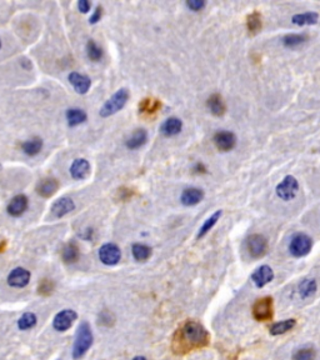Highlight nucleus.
<instances>
[{
  "label": "nucleus",
  "mask_w": 320,
  "mask_h": 360,
  "mask_svg": "<svg viewBox=\"0 0 320 360\" xmlns=\"http://www.w3.org/2000/svg\"><path fill=\"white\" fill-rule=\"evenodd\" d=\"M194 172H195V173H202V174H203V173L207 172V168H205L204 165H203L202 163H198V164L194 167Z\"/></svg>",
  "instance_id": "nucleus-40"
},
{
  "label": "nucleus",
  "mask_w": 320,
  "mask_h": 360,
  "mask_svg": "<svg viewBox=\"0 0 320 360\" xmlns=\"http://www.w3.org/2000/svg\"><path fill=\"white\" fill-rule=\"evenodd\" d=\"M298 190H299L298 180L293 175H288L276 186V195L283 199L284 202H288V200L294 199L298 194Z\"/></svg>",
  "instance_id": "nucleus-5"
},
{
  "label": "nucleus",
  "mask_w": 320,
  "mask_h": 360,
  "mask_svg": "<svg viewBox=\"0 0 320 360\" xmlns=\"http://www.w3.org/2000/svg\"><path fill=\"white\" fill-rule=\"evenodd\" d=\"M220 216H221V212L220 210H218V212L214 213L210 218H208L207 220H205V223L202 225V228L199 229V233H198V238L200 239V238L205 237V235H207L208 233L213 229V226L218 223V220Z\"/></svg>",
  "instance_id": "nucleus-31"
},
{
  "label": "nucleus",
  "mask_w": 320,
  "mask_h": 360,
  "mask_svg": "<svg viewBox=\"0 0 320 360\" xmlns=\"http://www.w3.org/2000/svg\"><path fill=\"white\" fill-rule=\"evenodd\" d=\"M294 326H295L294 319H286V320L279 321V323L274 324V325L270 328V334L272 335L284 334V333L289 332V330L293 329Z\"/></svg>",
  "instance_id": "nucleus-30"
},
{
  "label": "nucleus",
  "mask_w": 320,
  "mask_h": 360,
  "mask_svg": "<svg viewBox=\"0 0 320 360\" xmlns=\"http://www.w3.org/2000/svg\"><path fill=\"white\" fill-rule=\"evenodd\" d=\"M75 209V203L73 202L72 198L64 197L60 199L56 200L51 207V212L55 218H63V216L68 215L69 213H72Z\"/></svg>",
  "instance_id": "nucleus-14"
},
{
  "label": "nucleus",
  "mask_w": 320,
  "mask_h": 360,
  "mask_svg": "<svg viewBox=\"0 0 320 360\" xmlns=\"http://www.w3.org/2000/svg\"><path fill=\"white\" fill-rule=\"evenodd\" d=\"M214 143L221 151H229L237 144V138L232 132H218L214 135Z\"/></svg>",
  "instance_id": "nucleus-13"
},
{
  "label": "nucleus",
  "mask_w": 320,
  "mask_h": 360,
  "mask_svg": "<svg viewBox=\"0 0 320 360\" xmlns=\"http://www.w3.org/2000/svg\"><path fill=\"white\" fill-rule=\"evenodd\" d=\"M295 25H313L318 21V14L316 13H303V14L294 15L292 19Z\"/></svg>",
  "instance_id": "nucleus-26"
},
{
  "label": "nucleus",
  "mask_w": 320,
  "mask_h": 360,
  "mask_svg": "<svg viewBox=\"0 0 320 360\" xmlns=\"http://www.w3.org/2000/svg\"><path fill=\"white\" fill-rule=\"evenodd\" d=\"M204 198V191L199 188H186L184 189L180 195L181 204L185 207H194L199 204Z\"/></svg>",
  "instance_id": "nucleus-17"
},
{
  "label": "nucleus",
  "mask_w": 320,
  "mask_h": 360,
  "mask_svg": "<svg viewBox=\"0 0 320 360\" xmlns=\"http://www.w3.org/2000/svg\"><path fill=\"white\" fill-rule=\"evenodd\" d=\"M77 318H78V314L72 309H65L59 311L53 320L54 329L58 330V332H67L68 329L72 328L73 324H74V321L77 320Z\"/></svg>",
  "instance_id": "nucleus-9"
},
{
  "label": "nucleus",
  "mask_w": 320,
  "mask_h": 360,
  "mask_svg": "<svg viewBox=\"0 0 320 360\" xmlns=\"http://www.w3.org/2000/svg\"><path fill=\"white\" fill-rule=\"evenodd\" d=\"M246 246H248L249 254L253 258H262L267 254L268 242L263 235L253 234L246 240Z\"/></svg>",
  "instance_id": "nucleus-8"
},
{
  "label": "nucleus",
  "mask_w": 320,
  "mask_h": 360,
  "mask_svg": "<svg viewBox=\"0 0 320 360\" xmlns=\"http://www.w3.org/2000/svg\"><path fill=\"white\" fill-rule=\"evenodd\" d=\"M86 119H88V115L80 108H72V109H68L67 112V121L69 124V126H78L80 124L85 123Z\"/></svg>",
  "instance_id": "nucleus-23"
},
{
  "label": "nucleus",
  "mask_w": 320,
  "mask_h": 360,
  "mask_svg": "<svg viewBox=\"0 0 320 360\" xmlns=\"http://www.w3.org/2000/svg\"><path fill=\"white\" fill-rule=\"evenodd\" d=\"M316 291V281L314 279H304V280L300 283L299 285V294L300 297L304 298H310L315 294Z\"/></svg>",
  "instance_id": "nucleus-27"
},
{
  "label": "nucleus",
  "mask_w": 320,
  "mask_h": 360,
  "mask_svg": "<svg viewBox=\"0 0 320 360\" xmlns=\"http://www.w3.org/2000/svg\"><path fill=\"white\" fill-rule=\"evenodd\" d=\"M54 290V283L50 280V279H44V280L40 283L39 285V293L43 295H49L50 293H53Z\"/></svg>",
  "instance_id": "nucleus-36"
},
{
  "label": "nucleus",
  "mask_w": 320,
  "mask_h": 360,
  "mask_svg": "<svg viewBox=\"0 0 320 360\" xmlns=\"http://www.w3.org/2000/svg\"><path fill=\"white\" fill-rule=\"evenodd\" d=\"M246 25H248V30L251 34H255L262 29V17L259 13L254 12L253 14H250L246 20Z\"/></svg>",
  "instance_id": "nucleus-33"
},
{
  "label": "nucleus",
  "mask_w": 320,
  "mask_h": 360,
  "mask_svg": "<svg viewBox=\"0 0 320 360\" xmlns=\"http://www.w3.org/2000/svg\"><path fill=\"white\" fill-rule=\"evenodd\" d=\"M133 360H146V359L144 358V356H135V358Z\"/></svg>",
  "instance_id": "nucleus-42"
},
{
  "label": "nucleus",
  "mask_w": 320,
  "mask_h": 360,
  "mask_svg": "<svg viewBox=\"0 0 320 360\" xmlns=\"http://www.w3.org/2000/svg\"><path fill=\"white\" fill-rule=\"evenodd\" d=\"M99 259L103 264L109 267L116 265L121 259L120 248L114 243H107L99 249Z\"/></svg>",
  "instance_id": "nucleus-6"
},
{
  "label": "nucleus",
  "mask_w": 320,
  "mask_h": 360,
  "mask_svg": "<svg viewBox=\"0 0 320 360\" xmlns=\"http://www.w3.org/2000/svg\"><path fill=\"white\" fill-rule=\"evenodd\" d=\"M89 173H90V164L84 158L75 159L73 161L72 167H70V175L75 180L85 179L89 175Z\"/></svg>",
  "instance_id": "nucleus-16"
},
{
  "label": "nucleus",
  "mask_w": 320,
  "mask_h": 360,
  "mask_svg": "<svg viewBox=\"0 0 320 360\" xmlns=\"http://www.w3.org/2000/svg\"><path fill=\"white\" fill-rule=\"evenodd\" d=\"M68 80L72 84V86L74 88V90L77 91L78 94H86L89 91L91 86V79L88 77V75L80 74L78 72H73L70 73L69 77H68Z\"/></svg>",
  "instance_id": "nucleus-11"
},
{
  "label": "nucleus",
  "mask_w": 320,
  "mask_h": 360,
  "mask_svg": "<svg viewBox=\"0 0 320 360\" xmlns=\"http://www.w3.org/2000/svg\"><path fill=\"white\" fill-rule=\"evenodd\" d=\"M86 54H88V58L91 61H100L104 56V51L93 40H89L88 44H86Z\"/></svg>",
  "instance_id": "nucleus-29"
},
{
  "label": "nucleus",
  "mask_w": 320,
  "mask_h": 360,
  "mask_svg": "<svg viewBox=\"0 0 320 360\" xmlns=\"http://www.w3.org/2000/svg\"><path fill=\"white\" fill-rule=\"evenodd\" d=\"M37 325V315L34 313H25L18 320V328L20 330H29Z\"/></svg>",
  "instance_id": "nucleus-32"
},
{
  "label": "nucleus",
  "mask_w": 320,
  "mask_h": 360,
  "mask_svg": "<svg viewBox=\"0 0 320 360\" xmlns=\"http://www.w3.org/2000/svg\"><path fill=\"white\" fill-rule=\"evenodd\" d=\"M160 108V102L158 99H143L139 105V112L142 114H154Z\"/></svg>",
  "instance_id": "nucleus-28"
},
{
  "label": "nucleus",
  "mask_w": 320,
  "mask_h": 360,
  "mask_svg": "<svg viewBox=\"0 0 320 360\" xmlns=\"http://www.w3.org/2000/svg\"><path fill=\"white\" fill-rule=\"evenodd\" d=\"M0 49H2V40H0Z\"/></svg>",
  "instance_id": "nucleus-43"
},
{
  "label": "nucleus",
  "mask_w": 320,
  "mask_h": 360,
  "mask_svg": "<svg viewBox=\"0 0 320 360\" xmlns=\"http://www.w3.org/2000/svg\"><path fill=\"white\" fill-rule=\"evenodd\" d=\"M146 140H148V133L144 129H137L132 135L126 139L125 145L130 150H137V149L142 148L145 145Z\"/></svg>",
  "instance_id": "nucleus-20"
},
{
  "label": "nucleus",
  "mask_w": 320,
  "mask_h": 360,
  "mask_svg": "<svg viewBox=\"0 0 320 360\" xmlns=\"http://www.w3.org/2000/svg\"><path fill=\"white\" fill-rule=\"evenodd\" d=\"M132 254L133 258L137 261H145L150 258L151 248L149 245L137 243V244H133L132 246Z\"/></svg>",
  "instance_id": "nucleus-24"
},
{
  "label": "nucleus",
  "mask_w": 320,
  "mask_h": 360,
  "mask_svg": "<svg viewBox=\"0 0 320 360\" xmlns=\"http://www.w3.org/2000/svg\"><path fill=\"white\" fill-rule=\"evenodd\" d=\"M26 209H28V198L24 194H19V195L13 198L7 207L8 214L10 216H14V218L23 215Z\"/></svg>",
  "instance_id": "nucleus-12"
},
{
  "label": "nucleus",
  "mask_w": 320,
  "mask_h": 360,
  "mask_svg": "<svg viewBox=\"0 0 320 360\" xmlns=\"http://www.w3.org/2000/svg\"><path fill=\"white\" fill-rule=\"evenodd\" d=\"M61 256H63V260L64 263H67V264H73V263L78 261V259H79L80 256L79 245L75 242H69L64 246Z\"/></svg>",
  "instance_id": "nucleus-22"
},
{
  "label": "nucleus",
  "mask_w": 320,
  "mask_h": 360,
  "mask_svg": "<svg viewBox=\"0 0 320 360\" xmlns=\"http://www.w3.org/2000/svg\"><path fill=\"white\" fill-rule=\"evenodd\" d=\"M43 145H44V143H43L42 138L35 137L24 142L23 144H21V150L28 156H35L42 151Z\"/></svg>",
  "instance_id": "nucleus-21"
},
{
  "label": "nucleus",
  "mask_w": 320,
  "mask_h": 360,
  "mask_svg": "<svg viewBox=\"0 0 320 360\" xmlns=\"http://www.w3.org/2000/svg\"><path fill=\"white\" fill-rule=\"evenodd\" d=\"M253 315L258 321L270 320L273 316V299L272 298H263L258 299L253 305Z\"/></svg>",
  "instance_id": "nucleus-7"
},
{
  "label": "nucleus",
  "mask_w": 320,
  "mask_h": 360,
  "mask_svg": "<svg viewBox=\"0 0 320 360\" xmlns=\"http://www.w3.org/2000/svg\"><path fill=\"white\" fill-rule=\"evenodd\" d=\"M129 99V91L128 89L121 88L119 89L116 93H114L107 102L103 104L102 109H100V116L102 118H108V116H112L114 114H116L118 112H120L125 104L128 103Z\"/></svg>",
  "instance_id": "nucleus-3"
},
{
  "label": "nucleus",
  "mask_w": 320,
  "mask_h": 360,
  "mask_svg": "<svg viewBox=\"0 0 320 360\" xmlns=\"http://www.w3.org/2000/svg\"><path fill=\"white\" fill-rule=\"evenodd\" d=\"M274 279L273 269L268 265H263V267L258 268L255 272L251 274V280L255 284L258 288H263L267 284H269Z\"/></svg>",
  "instance_id": "nucleus-15"
},
{
  "label": "nucleus",
  "mask_w": 320,
  "mask_h": 360,
  "mask_svg": "<svg viewBox=\"0 0 320 360\" xmlns=\"http://www.w3.org/2000/svg\"><path fill=\"white\" fill-rule=\"evenodd\" d=\"M209 334L205 328L197 321H186L179 329L174 338V351H189L193 349L202 348L207 345Z\"/></svg>",
  "instance_id": "nucleus-1"
},
{
  "label": "nucleus",
  "mask_w": 320,
  "mask_h": 360,
  "mask_svg": "<svg viewBox=\"0 0 320 360\" xmlns=\"http://www.w3.org/2000/svg\"><path fill=\"white\" fill-rule=\"evenodd\" d=\"M186 7L193 12H199L205 7V2H203V0H189V2H186Z\"/></svg>",
  "instance_id": "nucleus-37"
},
{
  "label": "nucleus",
  "mask_w": 320,
  "mask_h": 360,
  "mask_svg": "<svg viewBox=\"0 0 320 360\" xmlns=\"http://www.w3.org/2000/svg\"><path fill=\"white\" fill-rule=\"evenodd\" d=\"M289 250L292 255H294L295 258H302V256L308 255L311 250V239L306 234H303V233L295 234L292 238Z\"/></svg>",
  "instance_id": "nucleus-4"
},
{
  "label": "nucleus",
  "mask_w": 320,
  "mask_h": 360,
  "mask_svg": "<svg viewBox=\"0 0 320 360\" xmlns=\"http://www.w3.org/2000/svg\"><path fill=\"white\" fill-rule=\"evenodd\" d=\"M30 273L29 270H26L25 268H15L10 272V274L8 275V284L12 288H25L30 281Z\"/></svg>",
  "instance_id": "nucleus-10"
},
{
  "label": "nucleus",
  "mask_w": 320,
  "mask_h": 360,
  "mask_svg": "<svg viewBox=\"0 0 320 360\" xmlns=\"http://www.w3.org/2000/svg\"><path fill=\"white\" fill-rule=\"evenodd\" d=\"M181 129H183V121L179 118H175V116H170L160 125V133L168 138L178 135L181 132Z\"/></svg>",
  "instance_id": "nucleus-18"
},
{
  "label": "nucleus",
  "mask_w": 320,
  "mask_h": 360,
  "mask_svg": "<svg viewBox=\"0 0 320 360\" xmlns=\"http://www.w3.org/2000/svg\"><path fill=\"white\" fill-rule=\"evenodd\" d=\"M78 9H79L80 13L85 14V13H88L89 10H90V3H89L88 0H80V2L78 3Z\"/></svg>",
  "instance_id": "nucleus-39"
},
{
  "label": "nucleus",
  "mask_w": 320,
  "mask_h": 360,
  "mask_svg": "<svg viewBox=\"0 0 320 360\" xmlns=\"http://www.w3.org/2000/svg\"><path fill=\"white\" fill-rule=\"evenodd\" d=\"M103 17V8L100 7H97L95 8V10H94V13H93V15H91L90 19H89V23L90 24H97L98 21L100 20Z\"/></svg>",
  "instance_id": "nucleus-38"
},
{
  "label": "nucleus",
  "mask_w": 320,
  "mask_h": 360,
  "mask_svg": "<svg viewBox=\"0 0 320 360\" xmlns=\"http://www.w3.org/2000/svg\"><path fill=\"white\" fill-rule=\"evenodd\" d=\"M208 108L210 109L211 114H214L215 116H220L225 113L224 102L219 94H213V95L208 99Z\"/></svg>",
  "instance_id": "nucleus-25"
},
{
  "label": "nucleus",
  "mask_w": 320,
  "mask_h": 360,
  "mask_svg": "<svg viewBox=\"0 0 320 360\" xmlns=\"http://www.w3.org/2000/svg\"><path fill=\"white\" fill-rule=\"evenodd\" d=\"M315 359V351L313 349H300L295 353L294 360H314Z\"/></svg>",
  "instance_id": "nucleus-35"
},
{
  "label": "nucleus",
  "mask_w": 320,
  "mask_h": 360,
  "mask_svg": "<svg viewBox=\"0 0 320 360\" xmlns=\"http://www.w3.org/2000/svg\"><path fill=\"white\" fill-rule=\"evenodd\" d=\"M91 235H93V229H86L85 232H84V234H81V238H84V239L86 240H90Z\"/></svg>",
  "instance_id": "nucleus-41"
},
{
  "label": "nucleus",
  "mask_w": 320,
  "mask_h": 360,
  "mask_svg": "<svg viewBox=\"0 0 320 360\" xmlns=\"http://www.w3.org/2000/svg\"><path fill=\"white\" fill-rule=\"evenodd\" d=\"M93 345V333L89 323L84 321L81 323L77 330L74 346H73V358L75 360L83 358L86 351Z\"/></svg>",
  "instance_id": "nucleus-2"
},
{
  "label": "nucleus",
  "mask_w": 320,
  "mask_h": 360,
  "mask_svg": "<svg viewBox=\"0 0 320 360\" xmlns=\"http://www.w3.org/2000/svg\"><path fill=\"white\" fill-rule=\"evenodd\" d=\"M59 188L58 180L54 178H47L38 183L37 185V193L43 198H50L56 193Z\"/></svg>",
  "instance_id": "nucleus-19"
},
{
  "label": "nucleus",
  "mask_w": 320,
  "mask_h": 360,
  "mask_svg": "<svg viewBox=\"0 0 320 360\" xmlns=\"http://www.w3.org/2000/svg\"><path fill=\"white\" fill-rule=\"evenodd\" d=\"M306 40V38L304 35H299V34H290L284 37L283 39V44L285 45L286 48H294L298 47V45L303 44Z\"/></svg>",
  "instance_id": "nucleus-34"
}]
</instances>
